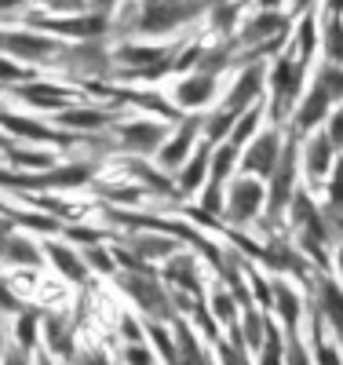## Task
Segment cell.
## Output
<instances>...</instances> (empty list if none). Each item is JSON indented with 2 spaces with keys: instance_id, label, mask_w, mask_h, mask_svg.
Listing matches in <instances>:
<instances>
[{
  "instance_id": "obj_1",
  "label": "cell",
  "mask_w": 343,
  "mask_h": 365,
  "mask_svg": "<svg viewBox=\"0 0 343 365\" xmlns=\"http://www.w3.org/2000/svg\"><path fill=\"white\" fill-rule=\"evenodd\" d=\"M117 19H124L128 26V41H153V44H168L172 34H179L183 26H190L198 19H205L201 4H132L128 11H117Z\"/></svg>"
},
{
  "instance_id": "obj_2",
  "label": "cell",
  "mask_w": 343,
  "mask_h": 365,
  "mask_svg": "<svg viewBox=\"0 0 343 365\" xmlns=\"http://www.w3.org/2000/svg\"><path fill=\"white\" fill-rule=\"evenodd\" d=\"M62 51H66V41H58L44 29L29 26V22H0V55L15 58L19 66L41 70V66H55Z\"/></svg>"
},
{
  "instance_id": "obj_3",
  "label": "cell",
  "mask_w": 343,
  "mask_h": 365,
  "mask_svg": "<svg viewBox=\"0 0 343 365\" xmlns=\"http://www.w3.org/2000/svg\"><path fill=\"white\" fill-rule=\"evenodd\" d=\"M117 289L128 296V303L146 318V322H161V325H172L179 322V307H175V296L168 292V285L161 282L158 270H143V274H124L117 270Z\"/></svg>"
},
{
  "instance_id": "obj_4",
  "label": "cell",
  "mask_w": 343,
  "mask_h": 365,
  "mask_svg": "<svg viewBox=\"0 0 343 365\" xmlns=\"http://www.w3.org/2000/svg\"><path fill=\"white\" fill-rule=\"evenodd\" d=\"M303 66H307V63H300V55L289 48L285 55H277L274 66L267 70L270 117H274V120H285V117L296 110V103H300V96H303Z\"/></svg>"
},
{
  "instance_id": "obj_5",
  "label": "cell",
  "mask_w": 343,
  "mask_h": 365,
  "mask_svg": "<svg viewBox=\"0 0 343 365\" xmlns=\"http://www.w3.org/2000/svg\"><path fill=\"white\" fill-rule=\"evenodd\" d=\"M168 135H172V125H168V120H158V117H132V120H117V125H113L117 146L132 161L158 158V150L165 146Z\"/></svg>"
},
{
  "instance_id": "obj_6",
  "label": "cell",
  "mask_w": 343,
  "mask_h": 365,
  "mask_svg": "<svg viewBox=\"0 0 343 365\" xmlns=\"http://www.w3.org/2000/svg\"><path fill=\"white\" fill-rule=\"evenodd\" d=\"M165 96H168V103L179 117H201L205 110L215 106V99H220V77L201 73V70L179 73Z\"/></svg>"
},
{
  "instance_id": "obj_7",
  "label": "cell",
  "mask_w": 343,
  "mask_h": 365,
  "mask_svg": "<svg viewBox=\"0 0 343 365\" xmlns=\"http://www.w3.org/2000/svg\"><path fill=\"white\" fill-rule=\"evenodd\" d=\"M11 99H15V103H22L34 117H37V113L55 117V113H62V110H70V106L84 103V96H81L77 88L62 84V81H48V77H34L29 84L15 88V91H11Z\"/></svg>"
},
{
  "instance_id": "obj_8",
  "label": "cell",
  "mask_w": 343,
  "mask_h": 365,
  "mask_svg": "<svg viewBox=\"0 0 343 365\" xmlns=\"http://www.w3.org/2000/svg\"><path fill=\"white\" fill-rule=\"evenodd\" d=\"M267 205V182L252 179V175H234L223 190V216L234 227H245L260 220V212Z\"/></svg>"
},
{
  "instance_id": "obj_9",
  "label": "cell",
  "mask_w": 343,
  "mask_h": 365,
  "mask_svg": "<svg viewBox=\"0 0 343 365\" xmlns=\"http://www.w3.org/2000/svg\"><path fill=\"white\" fill-rule=\"evenodd\" d=\"M296 172H300V143H296V132L285 139L282 146V158H277L270 179H267V208L270 216H282V212L292 205L296 197Z\"/></svg>"
},
{
  "instance_id": "obj_10",
  "label": "cell",
  "mask_w": 343,
  "mask_h": 365,
  "mask_svg": "<svg viewBox=\"0 0 343 365\" xmlns=\"http://www.w3.org/2000/svg\"><path fill=\"white\" fill-rule=\"evenodd\" d=\"M0 132H8L11 143H29V146H41V150H51L58 143H73L66 132H58L55 125H48V120L34 117V113H15L8 106H0Z\"/></svg>"
},
{
  "instance_id": "obj_11",
  "label": "cell",
  "mask_w": 343,
  "mask_h": 365,
  "mask_svg": "<svg viewBox=\"0 0 343 365\" xmlns=\"http://www.w3.org/2000/svg\"><path fill=\"white\" fill-rule=\"evenodd\" d=\"M205 143L201 135V117H179V125H172V135L165 139V146L158 150V158H153V168L165 172V175H175L186 158L194 154V150Z\"/></svg>"
},
{
  "instance_id": "obj_12",
  "label": "cell",
  "mask_w": 343,
  "mask_h": 365,
  "mask_svg": "<svg viewBox=\"0 0 343 365\" xmlns=\"http://www.w3.org/2000/svg\"><path fill=\"white\" fill-rule=\"evenodd\" d=\"M41 351L48 358H55L58 365H70L81 351L77 340V325L70 314L62 311H41Z\"/></svg>"
},
{
  "instance_id": "obj_13",
  "label": "cell",
  "mask_w": 343,
  "mask_h": 365,
  "mask_svg": "<svg viewBox=\"0 0 343 365\" xmlns=\"http://www.w3.org/2000/svg\"><path fill=\"white\" fill-rule=\"evenodd\" d=\"M289 11H277V8H256V11H245L241 26H237V41L241 44H252L260 51H267L270 44H277L289 34Z\"/></svg>"
},
{
  "instance_id": "obj_14",
  "label": "cell",
  "mask_w": 343,
  "mask_h": 365,
  "mask_svg": "<svg viewBox=\"0 0 343 365\" xmlns=\"http://www.w3.org/2000/svg\"><path fill=\"white\" fill-rule=\"evenodd\" d=\"M158 274H161V282L168 285V292L175 299L179 296H194V303L205 299V267H201V259L190 249H179Z\"/></svg>"
},
{
  "instance_id": "obj_15",
  "label": "cell",
  "mask_w": 343,
  "mask_h": 365,
  "mask_svg": "<svg viewBox=\"0 0 343 365\" xmlns=\"http://www.w3.org/2000/svg\"><path fill=\"white\" fill-rule=\"evenodd\" d=\"M282 146H285V135L277 128H260V135L241 150V175H252V179L267 182L277 158H282Z\"/></svg>"
},
{
  "instance_id": "obj_16",
  "label": "cell",
  "mask_w": 343,
  "mask_h": 365,
  "mask_svg": "<svg viewBox=\"0 0 343 365\" xmlns=\"http://www.w3.org/2000/svg\"><path fill=\"white\" fill-rule=\"evenodd\" d=\"M41 249H44V267H51L62 282H70V285H88L91 270H88L81 249H73L70 241H62V237H41Z\"/></svg>"
},
{
  "instance_id": "obj_17",
  "label": "cell",
  "mask_w": 343,
  "mask_h": 365,
  "mask_svg": "<svg viewBox=\"0 0 343 365\" xmlns=\"http://www.w3.org/2000/svg\"><path fill=\"white\" fill-rule=\"evenodd\" d=\"M51 120H55V128H58V132H66V135L73 139V135L106 132V128H113V125H117L121 117H117L113 110H103V106H88V103H77V106H70V110L55 113Z\"/></svg>"
},
{
  "instance_id": "obj_18",
  "label": "cell",
  "mask_w": 343,
  "mask_h": 365,
  "mask_svg": "<svg viewBox=\"0 0 343 365\" xmlns=\"http://www.w3.org/2000/svg\"><path fill=\"white\" fill-rule=\"evenodd\" d=\"M332 165H336V146H332V139L325 135V128H322V132H310L307 143L300 146V168H303V175H307L310 187H325Z\"/></svg>"
},
{
  "instance_id": "obj_19",
  "label": "cell",
  "mask_w": 343,
  "mask_h": 365,
  "mask_svg": "<svg viewBox=\"0 0 343 365\" xmlns=\"http://www.w3.org/2000/svg\"><path fill=\"white\" fill-rule=\"evenodd\" d=\"M0 267L8 270H37L44 267V249H41V237L29 234V230H11L0 245Z\"/></svg>"
},
{
  "instance_id": "obj_20",
  "label": "cell",
  "mask_w": 343,
  "mask_h": 365,
  "mask_svg": "<svg viewBox=\"0 0 343 365\" xmlns=\"http://www.w3.org/2000/svg\"><path fill=\"white\" fill-rule=\"evenodd\" d=\"M208 158H212V146L201 143L190 158H186V165L172 175L175 182V197H190V194H201L205 182H208Z\"/></svg>"
},
{
  "instance_id": "obj_21",
  "label": "cell",
  "mask_w": 343,
  "mask_h": 365,
  "mask_svg": "<svg viewBox=\"0 0 343 365\" xmlns=\"http://www.w3.org/2000/svg\"><path fill=\"white\" fill-rule=\"evenodd\" d=\"M172 336H175V354H179V365H212L208 347H205V340H201V332H198L190 322H186V318L172 322Z\"/></svg>"
},
{
  "instance_id": "obj_22",
  "label": "cell",
  "mask_w": 343,
  "mask_h": 365,
  "mask_svg": "<svg viewBox=\"0 0 343 365\" xmlns=\"http://www.w3.org/2000/svg\"><path fill=\"white\" fill-rule=\"evenodd\" d=\"M8 340H11V347H19L26 354H37L41 351V311L22 307L15 314V325L8 329Z\"/></svg>"
},
{
  "instance_id": "obj_23",
  "label": "cell",
  "mask_w": 343,
  "mask_h": 365,
  "mask_svg": "<svg viewBox=\"0 0 343 365\" xmlns=\"http://www.w3.org/2000/svg\"><path fill=\"white\" fill-rule=\"evenodd\" d=\"M270 307H274L277 322H282L289 332L300 325L303 299H300V292H296V285H292V282H274V285H270Z\"/></svg>"
},
{
  "instance_id": "obj_24",
  "label": "cell",
  "mask_w": 343,
  "mask_h": 365,
  "mask_svg": "<svg viewBox=\"0 0 343 365\" xmlns=\"http://www.w3.org/2000/svg\"><path fill=\"white\" fill-rule=\"evenodd\" d=\"M318 314L332 325V332L343 340V285L336 278L318 282Z\"/></svg>"
},
{
  "instance_id": "obj_25",
  "label": "cell",
  "mask_w": 343,
  "mask_h": 365,
  "mask_svg": "<svg viewBox=\"0 0 343 365\" xmlns=\"http://www.w3.org/2000/svg\"><path fill=\"white\" fill-rule=\"evenodd\" d=\"M237 158H241V150H234L230 143L212 146V158H208V187H223V190H227V182L234 179V168H237Z\"/></svg>"
},
{
  "instance_id": "obj_26",
  "label": "cell",
  "mask_w": 343,
  "mask_h": 365,
  "mask_svg": "<svg viewBox=\"0 0 343 365\" xmlns=\"http://www.w3.org/2000/svg\"><path fill=\"white\" fill-rule=\"evenodd\" d=\"M322 48L329 55V66H343V19H339V8H332V15L322 26Z\"/></svg>"
},
{
  "instance_id": "obj_27",
  "label": "cell",
  "mask_w": 343,
  "mask_h": 365,
  "mask_svg": "<svg viewBox=\"0 0 343 365\" xmlns=\"http://www.w3.org/2000/svg\"><path fill=\"white\" fill-rule=\"evenodd\" d=\"M260 120H263V103L252 106V110H245V113L237 117V125L230 128V139H227V143H230L234 150H245L248 143L260 135Z\"/></svg>"
},
{
  "instance_id": "obj_28",
  "label": "cell",
  "mask_w": 343,
  "mask_h": 365,
  "mask_svg": "<svg viewBox=\"0 0 343 365\" xmlns=\"http://www.w3.org/2000/svg\"><path fill=\"white\" fill-rule=\"evenodd\" d=\"M256 365H285V336H282V325H270L267 322V336L256 351Z\"/></svg>"
},
{
  "instance_id": "obj_29",
  "label": "cell",
  "mask_w": 343,
  "mask_h": 365,
  "mask_svg": "<svg viewBox=\"0 0 343 365\" xmlns=\"http://www.w3.org/2000/svg\"><path fill=\"white\" fill-rule=\"evenodd\" d=\"M37 77V70H29V66H19L15 58H4L0 55V84H4V91H15L22 84H29Z\"/></svg>"
},
{
  "instance_id": "obj_30",
  "label": "cell",
  "mask_w": 343,
  "mask_h": 365,
  "mask_svg": "<svg viewBox=\"0 0 343 365\" xmlns=\"http://www.w3.org/2000/svg\"><path fill=\"white\" fill-rule=\"evenodd\" d=\"M117 336H121V347L124 344H146V322H139L132 311H124L117 318Z\"/></svg>"
},
{
  "instance_id": "obj_31",
  "label": "cell",
  "mask_w": 343,
  "mask_h": 365,
  "mask_svg": "<svg viewBox=\"0 0 343 365\" xmlns=\"http://www.w3.org/2000/svg\"><path fill=\"white\" fill-rule=\"evenodd\" d=\"M325 201L332 212H343V158H336V165L325 179Z\"/></svg>"
},
{
  "instance_id": "obj_32",
  "label": "cell",
  "mask_w": 343,
  "mask_h": 365,
  "mask_svg": "<svg viewBox=\"0 0 343 365\" xmlns=\"http://www.w3.org/2000/svg\"><path fill=\"white\" fill-rule=\"evenodd\" d=\"M117 354H121V365H161L158 358H153L150 344H124Z\"/></svg>"
},
{
  "instance_id": "obj_33",
  "label": "cell",
  "mask_w": 343,
  "mask_h": 365,
  "mask_svg": "<svg viewBox=\"0 0 343 365\" xmlns=\"http://www.w3.org/2000/svg\"><path fill=\"white\" fill-rule=\"evenodd\" d=\"M70 365H113V354L106 347H81Z\"/></svg>"
},
{
  "instance_id": "obj_34",
  "label": "cell",
  "mask_w": 343,
  "mask_h": 365,
  "mask_svg": "<svg viewBox=\"0 0 343 365\" xmlns=\"http://www.w3.org/2000/svg\"><path fill=\"white\" fill-rule=\"evenodd\" d=\"M198 197H201V208L208 212V216H223V187H208L205 182V190Z\"/></svg>"
},
{
  "instance_id": "obj_35",
  "label": "cell",
  "mask_w": 343,
  "mask_h": 365,
  "mask_svg": "<svg viewBox=\"0 0 343 365\" xmlns=\"http://www.w3.org/2000/svg\"><path fill=\"white\" fill-rule=\"evenodd\" d=\"M310 361H314V365H343V354H339L336 344L318 340V344H314V354H310Z\"/></svg>"
},
{
  "instance_id": "obj_36",
  "label": "cell",
  "mask_w": 343,
  "mask_h": 365,
  "mask_svg": "<svg viewBox=\"0 0 343 365\" xmlns=\"http://www.w3.org/2000/svg\"><path fill=\"white\" fill-rule=\"evenodd\" d=\"M0 365H37V361H34V354H26V351H19V347L8 344V351H4V358H0Z\"/></svg>"
},
{
  "instance_id": "obj_37",
  "label": "cell",
  "mask_w": 343,
  "mask_h": 365,
  "mask_svg": "<svg viewBox=\"0 0 343 365\" xmlns=\"http://www.w3.org/2000/svg\"><path fill=\"white\" fill-rule=\"evenodd\" d=\"M8 344H11V340H8V329H4V322H0V358H4Z\"/></svg>"
},
{
  "instance_id": "obj_38",
  "label": "cell",
  "mask_w": 343,
  "mask_h": 365,
  "mask_svg": "<svg viewBox=\"0 0 343 365\" xmlns=\"http://www.w3.org/2000/svg\"><path fill=\"white\" fill-rule=\"evenodd\" d=\"M34 361H37V365H58V361H55V358H48L44 351H37V354H34Z\"/></svg>"
},
{
  "instance_id": "obj_39",
  "label": "cell",
  "mask_w": 343,
  "mask_h": 365,
  "mask_svg": "<svg viewBox=\"0 0 343 365\" xmlns=\"http://www.w3.org/2000/svg\"><path fill=\"white\" fill-rule=\"evenodd\" d=\"M336 270H339V285H343V249L336 252Z\"/></svg>"
}]
</instances>
